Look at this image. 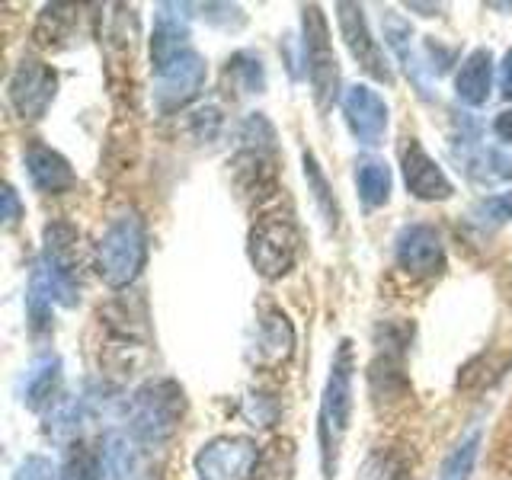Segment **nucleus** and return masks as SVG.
<instances>
[{
    "mask_svg": "<svg viewBox=\"0 0 512 480\" xmlns=\"http://www.w3.org/2000/svg\"><path fill=\"white\" fill-rule=\"evenodd\" d=\"M77 7L71 4H48L39 13V23L32 29V39H36L39 48H61L74 36V26H77Z\"/></svg>",
    "mask_w": 512,
    "mask_h": 480,
    "instance_id": "6ab92c4d",
    "label": "nucleus"
},
{
    "mask_svg": "<svg viewBox=\"0 0 512 480\" xmlns=\"http://www.w3.org/2000/svg\"><path fill=\"white\" fill-rule=\"evenodd\" d=\"M253 480H295V442L272 439L253 468Z\"/></svg>",
    "mask_w": 512,
    "mask_h": 480,
    "instance_id": "412c9836",
    "label": "nucleus"
},
{
    "mask_svg": "<svg viewBox=\"0 0 512 480\" xmlns=\"http://www.w3.org/2000/svg\"><path fill=\"white\" fill-rule=\"evenodd\" d=\"M336 23H340V32L346 39L349 55L362 64V71L372 74L375 80L391 84V68H388V61H384L378 42L372 39V32H368L362 7L359 4H336Z\"/></svg>",
    "mask_w": 512,
    "mask_h": 480,
    "instance_id": "f8f14e48",
    "label": "nucleus"
},
{
    "mask_svg": "<svg viewBox=\"0 0 512 480\" xmlns=\"http://www.w3.org/2000/svg\"><path fill=\"white\" fill-rule=\"evenodd\" d=\"M103 464L112 474V480H138V474H141L138 448H135V442H128V436H122V432H109L106 436Z\"/></svg>",
    "mask_w": 512,
    "mask_h": 480,
    "instance_id": "4be33fe9",
    "label": "nucleus"
},
{
    "mask_svg": "<svg viewBox=\"0 0 512 480\" xmlns=\"http://www.w3.org/2000/svg\"><path fill=\"white\" fill-rule=\"evenodd\" d=\"M103 448H90L87 442H74L64 458L61 477L64 480H96L103 474Z\"/></svg>",
    "mask_w": 512,
    "mask_h": 480,
    "instance_id": "393cba45",
    "label": "nucleus"
},
{
    "mask_svg": "<svg viewBox=\"0 0 512 480\" xmlns=\"http://www.w3.org/2000/svg\"><path fill=\"white\" fill-rule=\"evenodd\" d=\"M410 455L400 448H375L365 458L359 480H410Z\"/></svg>",
    "mask_w": 512,
    "mask_h": 480,
    "instance_id": "5701e85b",
    "label": "nucleus"
},
{
    "mask_svg": "<svg viewBox=\"0 0 512 480\" xmlns=\"http://www.w3.org/2000/svg\"><path fill=\"white\" fill-rule=\"evenodd\" d=\"M58 378H61V362L58 356H42L39 362H32L29 375H26V407L29 410H42L55 400L58 391Z\"/></svg>",
    "mask_w": 512,
    "mask_h": 480,
    "instance_id": "aec40b11",
    "label": "nucleus"
},
{
    "mask_svg": "<svg viewBox=\"0 0 512 480\" xmlns=\"http://www.w3.org/2000/svg\"><path fill=\"white\" fill-rule=\"evenodd\" d=\"M400 160H404V183L416 199L445 202L455 192L445 170L426 154V148L416 138H407V144L400 148Z\"/></svg>",
    "mask_w": 512,
    "mask_h": 480,
    "instance_id": "ddd939ff",
    "label": "nucleus"
},
{
    "mask_svg": "<svg viewBox=\"0 0 512 480\" xmlns=\"http://www.w3.org/2000/svg\"><path fill=\"white\" fill-rule=\"evenodd\" d=\"M356 186L359 196L368 208H378L391 199V170L381 160H362L356 170Z\"/></svg>",
    "mask_w": 512,
    "mask_h": 480,
    "instance_id": "b1692460",
    "label": "nucleus"
},
{
    "mask_svg": "<svg viewBox=\"0 0 512 480\" xmlns=\"http://www.w3.org/2000/svg\"><path fill=\"white\" fill-rule=\"evenodd\" d=\"M205 74V58L196 48H186V52L170 58L164 68L154 71V106L160 112H173L189 100H196L205 84Z\"/></svg>",
    "mask_w": 512,
    "mask_h": 480,
    "instance_id": "6e6552de",
    "label": "nucleus"
},
{
    "mask_svg": "<svg viewBox=\"0 0 512 480\" xmlns=\"http://www.w3.org/2000/svg\"><path fill=\"white\" fill-rule=\"evenodd\" d=\"M301 26H304V58H308V77L314 87V100L320 109H327L336 100V87H340V64H336L333 45H330V29L320 7H304L301 10Z\"/></svg>",
    "mask_w": 512,
    "mask_h": 480,
    "instance_id": "423d86ee",
    "label": "nucleus"
},
{
    "mask_svg": "<svg viewBox=\"0 0 512 480\" xmlns=\"http://www.w3.org/2000/svg\"><path fill=\"white\" fill-rule=\"evenodd\" d=\"M144 263H148L144 221L138 212H122L119 218H112L96 244V276L109 288H125L141 276Z\"/></svg>",
    "mask_w": 512,
    "mask_h": 480,
    "instance_id": "f257e3e1",
    "label": "nucleus"
},
{
    "mask_svg": "<svg viewBox=\"0 0 512 480\" xmlns=\"http://www.w3.org/2000/svg\"><path fill=\"white\" fill-rule=\"evenodd\" d=\"M477 448H480V432L474 429L452 448V455L442 461V477L439 480H468L471 468H474V458H477Z\"/></svg>",
    "mask_w": 512,
    "mask_h": 480,
    "instance_id": "a878e982",
    "label": "nucleus"
},
{
    "mask_svg": "<svg viewBox=\"0 0 512 480\" xmlns=\"http://www.w3.org/2000/svg\"><path fill=\"white\" fill-rule=\"evenodd\" d=\"M20 215H23V205H20V196H16V189L13 186H4V224L7 228H13L16 221H20Z\"/></svg>",
    "mask_w": 512,
    "mask_h": 480,
    "instance_id": "7c9ffc66",
    "label": "nucleus"
},
{
    "mask_svg": "<svg viewBox=\"0 0 512 480\" xmlns=\"http://www.w3.org/2000/svg\"><path fill=\"white\" fill-rule=\"evenodd\" d=\"M157 10L160 13H157L154 36H151V61H154V71L164 68L170 58H176V55L189 48V23H186V16H183L186 7L160 4Z\"/></svg>",
    "mask_w": 512,
    "mask_h": 480,
    "instance_id": "2eb2a0df",
    "label": "nucleus"
},
{
    "mask_svg": "<svg viewBox=\"0 0 512 480\" xmlns=\"http://www.w3.org/2000/svg\"><path fill=\"white\" fill-rule=\"evenodd\" d=\"M26 173H29L32 186H36L39 192H48V196L68 192L77 183L68 157H61L58 151L45 148V144H36V148L26 151Z\"/></svg>",
    "mask_w": 512,
    "mask_h": 480,
    "instance_id": "4468645a",
    "label": "nucleus"
},
{
    "mask_svg": "<svg viewBox=\"0 0 512 480\" xmlns=\"http://www.w3.org/2000/svg\"><path fill=\"white\" fill-rule=\"evenodd\" d=\"M352 416V343L343 340L336 349L330 378L320 400V448H324V474L333 477L336 455H340V442L349 429Z\"/></svg>",
    "mask_w": 512,
    "mask_h": 480,
    "instance_id": "7ed1b4c3",
    "label": "nucleus"
},
{
    "mask_svg": "<svg viewBox=\"0 0 512 480\" xmlns=\"http://www.w3.org/2000/svg\"><path fill=\"white\" fill-rule=\"evenodd\" d=\"M301 250V234L288 215H266L253 224L247 240V256L263 279H282L292 272Z\"/></svg>",
    "mask_w": 512,
    "mask_h": 480,
    "instance_id": "39448f33",
    "label": "nucleus"
},
{
    "mask_svg": "<svg viewBox=\"0 0 512 480\" xmlns=\"http://www.w3.org/2000/svg\"><path fill=\"white\" fill-rule=\"evenodd\" d=\"M256 356H260L263 365H282L288 356H292L295 346V330L288 324V317L276 308H269L260 320V336H256Z\"/></svg>",
    "mask_w": 512,
    "mask_h": 480,
    "instance_id": "f3484780",
    "label": "nucleus"
},
{
    "mask_svg": "<svg viewBox=\"0 0 512 480\" xmlns=\"http://www.w3.org/2000/svg\"><path fill=\"white\" fill-rule=\"evenodd\" d=\"M480 224H506L512 218V192H500V196H487L484 202L474 205L471 212Z\"/></svg>",
    "mask_w": 512,
    "mask_h": 480,
    "instance_id": "cd10ccee",
    "label": "nucleus"
},
{
    "mask_svg": "<svg viewBox=\"0 0 512 480\" xmlns=\"http://www.w3.org/2000/svg\"><path fill=\"white\" fill-rule=\"evenodd\" d=\"M304 176H308V183H311V189H314V199L320 202V208H324L327 221L336 224V202H333V196H330L327 180H324V173H320L314 154H304Z\"/></svg>",
    "mask_w": 512,
    "mask_h": 480,
    "instance_id": "bb28decb",
    "label": "nucleus"
},
{
    "mask_svg": "<svg viewBox=\"0 0 512 480\" xmlns=\"http://www.w3.org/2000/svg\"><path fill=\"white\" fill-rule=\"evenodd\" d=\"M343 116H346L349 132L356 135V141L365 144V148H378L384 141V132H388V103H384L372 87H365V84L349 87L343 93Z\"/></svg>",
    "mask_w": 512,
    "mask_h": 480,
    "instance_id": "9b49d317",
    "label": "nucleus"
},
{
    "mask_svg": "<svg viewBox=\"0 0 512 480\" xmlns=\"http://www.w3.org/2000/svg\"><path fill=\"white\" fill-rule=\"evenodd\" d=\"M455 157L461 160L464 173H468L471 180L480 183V186H493V183L512 180V164H509V160L503 154L484 148V144H471L468 141L461 151H455Z\"/></svg>",
    "mask_w": 512,
    "mask_h": 480,
    "instance_id": "a211bd4d",
    "label": "nucleus"
},
{
    "mask_svg": "<svg viewBox=\"0 0 512 480\" xmlns=\"http://www.w3.org/2000/svg\"><path fill=\"white\" fill-rule=\"evenodd\" d=\"M183 413H186L183 388L170 378H160L135 391L132 404H128V426H132V436L141 445H160L176 436Z\"/></svg>",
    "mask_w": 512,
    "mask_h": 480,
    "instance_id": "f03ea898",
    "label": "nucleus"
},
{
    "mask_svg": "<svg viewBox=\"0 0 512 480\" xmlns=\"http://www.w3.org/2000/svg\"><path fill=\"white\" fill-rule=\"evenodd\" d=\"M231 71L244 77V90H256V93L263 90V68H260V58H253L250 52H240V55L231 61L228 74H231Z\"/></svg>",
    "mask_w": 512,
    "mask_h": 480,
    "instance_id": "c85d7f7f",
    "label": "nucleus"
},
{
    "mask_svg": "<svg viewBox=\"0 0 512 480\" xmlns=\"http://www.w3.org/2000/svg\"><path fill=\"white\" fill-rule=\"evenodd\" d=\"M55 93H58V74L42 61L26 58L16 64V71L10 74L7 96L20 119H29V122L42 119L48 106H52Z\"/></svg>",
    "mask_w": 512,
    "mask_h": 480,
    "instance_id": "1a4fd4ad",
    "label": "nucleus"
},
{
    "mask_svg": "<svg viewBox=\"0 0 512 480\" xmlns=\"http://www.w3.org/2000/svg\"><path fill=\"white\" fill-rule=\"evenodd\" d=\"M493 128H496V135H500L503 141H512V109L500 112L496 122H493Z\"/></svg>",
    "mask_w": 512,
    "mask_h": 480,
    "instance_id": "473e14b6",
    "label": "nucleus"
},
{
    "mask_svg": "<svg viewBox=\"0 0 512 480\" xmlns=\"http://www.w3.org/2000/svg\"><path fill=\"white\" fill-rule=\"evenodd\" d=\"M493 90V55L490 48H474L455 74V96L464 106H484Z\"/></svg>",
    "mask_w": 512,
    "mask_h": 480,
    "instance_id": "dca6fc26",
    "label": "nucleus"
},
{
    "mask_svg": "<svg viewBox=\"0 0 512 480\" xmlns=\"http://www.w3.org/2000/svg\"><path fill=\"white\" fill-rule=\"evenodd\" d=\"M394 260L397 266L410 272V276H439L445 269V247H442V234L432 228V224H407L400 228L394 240Z\"/></svg>",
    "mask_w": 512,
    "mask_h": 480,
    "instance_id": "9d476101",
    "label": "nucleus"
},
{
    "mask_svg": "<svg viewBox=\"0 0 512 480\" xmlns=\"http://www.w3.org/2000/svg\"><path fill=\"white\" fill-rule=\"evenodd\" d=\"M80 231L71 221H52L42 231V276L52 288V295L64 308H74L80 301L77 295V276H80Z\"/></svg>",
    "mask_w": 512,
    "mask_h": 480,
    "instance_id": "20e7f679",
    "label": "nucleus"
},
{
    "mask_svg": "<svg viewBox=\"0 0 512 480\" xmlns=\"http://www.w3.org/2000/svg\"><path fill=\"white\" fill-rule=\"evenodd\" d=\"M500 93L506 100H512V48L503 55V64H500Z\"/></svg>",
    "mask_w": 512,
    "mask_h": 480,
    "instance_id": "2f4dec72",
    "label": "nucleus"
},
{
    "mask_svg": "<svg viewBox=\"0 0 512 480\" xmlns=\"http://www.w3.org/2000/svg\"><path fill=\"white\" fill-rule=\"evenodd\" d=\"M58 471H55V464L42 458V455H29L23 458L20 464H16V471H13V480H55Z\"/></svg>",
    "mask_w": 512,
    "mask_h": 480,
    "instance_id": "c756f323",
    "label": "nucleus"
},
{
    "mask_svg": "<svg viewBox=\"0 0 512 480\" xmlns=\"http://www.w3.org/2000/svg\"><path fill=\"white\" fill-rule=\"evenodd\" d=\"M260 452L250 436H218L199 448L196 474L199 480H253Z\"/></svg>",
    "mask_w": 512,
    "mask_h": 480,
    "instance_id": "0eeeda50",
    "label": "nucleus"
}]
</instances>
